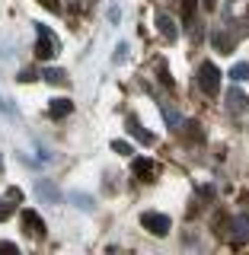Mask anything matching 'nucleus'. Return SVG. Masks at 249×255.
I'll use <instances>...</instances> for the list:
<instances>
[{
	"instance_id": "nucleus-1",
	"label": "nucleus",
	"mask_w": 249,
	"mask_h": 255,
	"mask_svg": "<svg viewBox=\"0 0 249 255\" xmlns=\"http://www.w3.org/2000/svg\"><path fill=\"white\" fill-rule=\"evenodd\" d=\"M35 35H38V42H35V58H38V61H51L54 54L61 51L58 35H54L48 26H42V22H35Z\"/></svg>"
},
{
	"instance_id": "nucleus-2",
	"label": "nucleus",
	"mask_w": 249,
	"mask_h": 255,
	"mask_svg": "<svg viewBox=\"0 0 249 255\" xmlns=\"http://www.w3.org/2000/svg\"><path fill=\"white\" fill-rule=\"evenodd\" d=\"M198 86H202L205 96H218L221 93V70L214 67L211 61H202V67H198Z\"/></svg>"
},
{
	"instance_id": "nucleus-3",
	"label": "nucleus",
	"mask_w": 249,
	"mask_h": 255,
	"mask_svg": "<svg viewBox=\"0 0 249 255\" xmlns=\"http://www.w3.org/2000/svg\"><path fill=\"white\" fill-rule=\"evenodd\" d=\"M141 227L147 230V233H154V236H166L173 230V223L166 214H157V211H144L141 214Z\"/></svg>"
},
{
	"instance_id": "nucleus-4",
	"label": "nucleus",
	"mask_w": 249,
	"mask_h": 255,
	"mask_svg": "<svg viewBox=\"0 0 249 255\" xmlns=\"http://www.w3.org/2000/svg\"><path fill=\"white\" fill-rule=\"evenodd\" d=\"M19 223H22V230H26V233H29L32 239H38V236H45V220H42V217H38V214H35V211H29V207H26V211H22V214H19Z\"/></svg>"
},
{
	"instance_id": "nucleus-5",
	"label": "nucleus",
	"mask_w": 249,
	"mask_h": 255,
	"mask_svg": "<svg viewBox=\"0 0 249 255\" xmlns=\"http://www.w3.org/2000/svg\"><path fill=\"white\" fill-rule=\"evenodd\" d=\"M230 239H234L237 246L249 243V214H237V217L230 220Z\"/></svg>"
},
{
	"instance_id": "nucleus-6",
	"label": "nucleus",
	"mask_w": 249,
	"mask_h": 255,
	"mask_svg": "<svg viewBox=\"0 0 249 255\" xmlns=\"http://www.w3.org/2000/svg\"><path fill=\"white\" fill-rule=\"evenodd\" d=\"M131 172L138 175L141 182H150L157 175V163H154V159H147V156H134L131 159Z\"/></svg>"
},
{
	"instance_id": "nucleus-7",
	"label": "nucleus",
	"mask_w": 249,
	"mask_h": 255,
	"mask_svg": "<svg viewBox=\"0 0 249 255\" xmlns=\"http://www.w3.org/2000/svg\"><path fill=\"white\" fill-rule=\"evenodd\" d=\"M125 125H128V131H131V137H138L141 143H147V147H154V143H157V137H154L150 131H144L141 122H138L134 115H128V118H125Z\"/></svg>"
},
{
	"instance_id": "nucleus-8",
	"label": "nucleus",
	"mask_w": 249,
	"mask_h": 255,
	"mask_svg": "<svg viewBox=\"0 0 249 255\" xmlns=\"http://www.w3.org/2000/svg\"><path fill=\"white\" fill-rule=\"evenodd\" d=\"M157 29H160V35H163L166 42H176V38H179V26H176V22H173L166 13L157 16Z\"/></svg>"
},
{
	"instance_id": "nucleus-9",
	"label": "nucleus",
	"mask_w": 249,
	"mask_h": 255,
	"mask_svg": "<svg viewBox=\"0 0 249 255\" xmlns=\"http://www.w3.org/2000/svg\"><path fill=\"white\" fill-rule=\"evenodd\" d=\"M246 109H249V99L240 90H230L227 93V112H230V115H243Z\"/></svg>"
},
{
	"instance_id": "nucleus-10",
	"label": "nucleus",
	"mask_w": 249,
	"mask_h": 255,
	"mask_svg": "<svg viewBox=\"0 0 249 255\" xmlns=\"http://www.w3.org/2000/svg\"><path fill=\"white\" fill-rule=\"evenodd\" d=\"M70 112H74V102H70V99H51V102H48V115H51L54 122L67 118Z\"/></svg>"
},
{
	"instance_id": "nucleus-11",
	"label": "nucleus",
	"mask_w": 249,
	"mask_h": 255,
	"mask_svg": "<svg viewBox=\"0 0 249 255\" xmlns=\"http://www.w3.org/2000/svg\"><path fill=\"white\" fill-rule=\"evenodd\" d=\"M35 191H38V198H45V201H51V204H58L61 201V191L51 185V182H45V179H38L35 182Z\"/></svg>"
},
{
	"instance_id": "nucleus-12",
	"label": "nucleus",
	"mask_w": 249,
	"mask_h": 255,
	"mask_svg": "<svg viewBox=\"0 0 249 255\" xmlns=\"http://www.w3.org/2000/svg\"><path fill=\"white\" fill-rule=\"evenodd\" d=\"M42 80H45V83H54V86H64V83H67V74L58 70V67H45L42 70Z\"/></svg>"
},
{
	"instance_id": "nucleus-13",
	"label": "nucleus",
	"mask_w": 249,
	"mask_h": 255,
	"mask_svg": "<svg viewBox=\"0 0 249 255\" xmlns=\"http://www.w3.org/2000/svg\"><path fill=\"white\" fill-rule=\"evenodd\" d=\"M198 3H202V0H182V22H186V26H192V22H195Z\"/></svg>"
},
{
	"instance_id": "nucleus-14",
	"label": "nucleus",
	"mask_w": 249,
	"mask_h": 255,
	"mask_svg": "<svg viewBox=\"0 0 249 255\" xmlns=\"http://www.w3.org/2000/svg\"><path fill=\"white\" fill-rule=\"evenodd\" d=\"M160 109H163V118H166V125H170V128H173V131H179V125H182V118H179V115H176V112H173L170 106H166V102H160Z\"/></svg>"
},
{
	"instance_id": "nucleus-15",
	"label": "nucleus",
	"mask_w": 249,
	"mask_h": 255,
	"mask_svg": "<svg viewBox=\"0 0 249 255\" xmlns=\"http://www.w3.org/2000/svg\"><path fill=\"white\" fill-rule=\"evenodd\" d=\"M230 80H237V83H243V80H249V64H246V61L234 64V70H230Z\"/></svg>"
},
{
	"instance_id": "nucleus-16",
	"label": "nucleus",
	"mask_w": 249,
	"mask_h": 255,
	"mask_svg": "<svg viewBox=\"0 0 249 255\" xmlns=\"http://www.w3.org/2000/svg\"><path fill=\"white\" fill-rule=\"evenodd\" d=\"M186 128H189V131H186V134H189V140H195V143H198V140H205V131H202V125H198V122H189Z\"/></svg>"
},
{
	"instance_id": "nucleus-17",
	"label": "nucleus",
	"mask_w": 249,
	"mask_h": 255,
	"mask_svg": "<svg viewBox=\"0 0 249 255\" xmlns=\"http://www.w3.org/2000/svg\"><path fill=\"white\" fill-rule=\"evenodd\" d=\"M112 150H115V153H125V156L134 153V147H131L128 140H112Z\"/></svg>"
},
{
	"instance_id": "nucleus-18",
	"label": "nucleus",
	"mask_w": 249,
	"mask_h": 255,
	"mask_svg": "<svg viewBox=\"0 0 249 255\" xmlns=\"http://www.w3.org/2000/svg\"><path fill=\"white\" fill-rule=\"evenodd\" d=\"M214 45H218L221 51H230V48H234V38H227L224 32H218V35H214Z\"/></svg>"
},
{
	"instance_id": "nucleus-19",
	"label": "nucleus",
	"mask_w": 249,
	"mask_h": 255,
	"mask_svg": "<svg viewBox=\"0 0 249 255\" xmlns=\"http://www.w3.org/2000/svg\"><path fill=\"white\" fill-rule=\"evenodd\" d=\"M70 198L77 201V207H83V211H93V198H90V195H80V191H77V195H70Z\"/></svg>"
},
{
	"instance_id": "nucleus-20",
	"label": "nucleus",
	"mask_w": 249,
	"mask_h": 255,
	"mask_svg": "<svg viewBox=\"0 0 249 255\" xmlns=\"http://www.w3.org/2000/svg\"><path fill=\"white\" fill-rule=\"evenodd\" d=\"M128 58V42H118V48H115V54H112V61L115 64H122Z\"/></svg>"
},
{
	"instance_id": "nucleus-21",
	"label": "nucleus",
	"mask_w": 249,
	"mask_h": 255,
	"mask_svg": "<svg viewBox=\"0 0 249 255\" xmlns=\"http://www.w3.org/2000/svg\"><path fill=\"white\" fill-rule=\"evenodd\" d=\"M157 70H160V80H163L166 86H173V77H170V70H166V61H157Z\"/></svg>"
},
{
	"instance_id": "nucleus-22",
	"label": "nucleus",
	"mask_w": 249,
	"mask_h": 255,
	"mask_svg": "<svg viewBox=\"0 0 249 255\" xmlns=\"http://www.w3.org/2000/svg\"><path fill=\"white\" fill-rule=\"evenodd\" d=\"M35 77H38V74H35L32 67H22V70H19V77H16V80H19V83H32Z\"/></svg>"
},
{
	"instance_id": "nucleus-23",
	"label": "nucleus",
	"mask_w": 249,
	"mask_h": 255,
	"mask_svg": "<svg viewBox=\"0 0 249 255\" xmlns=\"http://www.w3.org/2000/svg\"><path fill=\"white\" fill-rule=\"evenodd\" d=\"M38 3H42V6H48L51 13H58V10H61V0H38Z\"/></svg>"
},
{
	"instance_id": "nucleus-24",
	"label": "nucleus",
	"mask_w": 249,
	"mask_h": 255,
	"mask_svg": "<svg viewBox=\"0 0 249 255\" xmlns=\"http://www.w3.org/2000/svg\"><path fill=\"white\" fill-rule=\"evenodd\" d=\"M13 214V204H6V201H0V220H6Z\"/></svg>"
},
{
	"instance_id": "nucleus-25",
	"label": "nucleus",
	"mask_w": 249,
	"mask_h": 255,
	"mask_svg": "<svg viewBox=\"0 0 249 255\" xmlns=\"http://www.w3.org/2000/svg\"><path fill=\"white\" fill-rule=\"evenodd\" d=\"M0 252H19V249H16V243H0Z\"/></svg>"
},
{
	"instance_id": "nucleus-26",
	"label": "nucleus",
	"mask_w": 249,
	"mask_h": 255,
	"mask_svg": "<svg viewBox=\"0 0 249 255\" xmlns=\"http://www.w3.org/2000/svg\"><path fill=\"white\" fill-rule=\"evenodd\" d=\"M202 6H205V10H214V6H218V0H202Z\"/></svg>"
},
{
	"instance_id": "nucleus-27",
	"label": "nucleus",
	"mask_w": 249,
	"mask_h": 255,
	"mask_svg": "<svg viewBox=\"0 0 249 255\" xmlns=\"http://www.w3.org/2000/svg\"><path fill=\"white\" fill-rule=\"evenodd\" d=\"M0 112H10V106H6V102H3V99H0Z\"/></svg>"
}]
</instances>
